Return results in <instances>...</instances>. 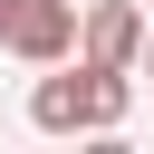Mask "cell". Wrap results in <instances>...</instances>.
<instances>
[{
    "label": "cell",
    "mask_w": 154,
    "mask_h": 154,
    "mask_svg": "<svg viewBox=\"0 0 154 154\" xmlns=\"http://www.w3.org/2000/svg\"><path fill=\"white\" fill-rule=\"evenodd\" d=\"M0 48L29 58V67H58V58L77 48V0H19V10L0 19Z\"/></svg>",
    "instance_id": "obj_1"
},
{
    "label": "cell",
    "mask_w": 154,
    "mask_h": 154,
    "mask_svg": "<svg viewBox=\"0 0 154 154\" xmlns=\"http://www.w3.org/2000/svg\"><path fill=\"white\" fill-rule=\"evenodd\" d=\"M135 48H144V10L135 0H96L87 29H77V58L87 67H135Z\"/></svg>",
    "instance_id": "obj_2"
},
{
    "label": "cell",
    "mask_w": 154,
    "mask_h": 154,
    "mask_svg": "<svg viewBox=\"0 0 154 154\" xmlns=\"http://www.w3.org/2000/svg\"><path fill=\"white\" fill-rule=\"evenodd\" d=\"M29 125H38V135H87V87H77V67L29 87Z\"/></svg>",
    "instance_id": "obj_3"
},
{
    "label": "cell",
    "mask_w": 154,
    "mask_h": 154,
    "mask_svg": "<svg viewBox=\"0 0 154 154\" xmlns=\"http://www.w3.org/2000/svg\"><path fill=\"white\" fill-rule=\"evenodd\" d=\"M77 87H87V135H116V125H125V106H135L125 67H87V58H77Z\"/></svg>",
    "instance_id": "obj_4"
},
{
    "label": "cell",
    "mask_w": 154,
    "mask_h": 154,
    "mask_svg": "<svg viewBox=\"0 0 154 154\" xmlns=\"http://www.w3.org/2000/svg\"><path fill=\"white\" fill-rule=\"evenodd\" d=\"M135 58H144V77H154V29H144V48H135Z\"/></svg>",
    "instance_id": "obj_5"
}]
</instances>
